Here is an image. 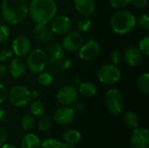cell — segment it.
Returning <instances> with one entry per match:
<instances>
[{
    "label": "cell",
    "mask_w": 149,
    "mask_h": 148,
    "mask_svg": "<svg viewBox=\"0 0 149 148\" xmlns=\"http://www.w3.org/2000/svg\"><path fill=\"white\" fill-rule=\"evenodd\" d=\"M1 14L5 22L15 25L21 24L29 15V6L26 0H3Z\"/></svg>",
    "instance_id": "1"
},
{
    "label": "cell",
    "mask_w": 149,
    "mask_h": 148,
    "mask_svg": "<svg viewBox=\"0 0 149 148\" xmlns=\"http://www.w3.org/2000/svg\"><path fill=\"white\" fill-rule=\"evenodd\" d=\"M28 6V16L36 24H47L57 15L58 11V6L54 0H31Z\"/></svg>",
    "instance_id": "2"
},
{
    "label": "cell",
    "mask_w": 149,
    "mask_h": 148,
    "mask_svg": "<svg viewBox=\"0 0 149 148\" xmlns=\"http://www.w3.org/2000/svg\"><path fill=\"white\" fill-rule=\"evenodd\" d=\"M137 21L135 16L126 10H119L114 13L110 20V25L112 30L120 35L127 34L134 31L136 27Z\"/></svg>",
    "instance_id": "3"
},
{
    "label": "cell",
    "mask_w": 149,
    "mask_h": 148,
    "mask_svg": "<svg viewBox=\"0 0 149 148\" xmlns=\"http://www.w3.org/2000/svg\"><path fill=\"white\" fill-rule=\"evenodd\" d=\"M26 57L27 59L25 64L31 72L39 73L45 71V68L48 64V57L44 50L40 48L31 50Z\"/></svg>",
    "instance_id": "4"
},
{
    "label": "cell",
    "mask_w": 149,
    "mask_h": 148,
    "mask_svg": "<svg viewBox=\"0 0 149 148\" xmlns=\"http://www.w3.org/2000/svg\"><path fill=\"white\" fill-rule=\"evenodd\" d=\"M121 78V72L117 65L107 64L102 65L97 72L98 80L105 85H115Z\"/></svg>",
    "instance_id": "5"
},
{
    "label": "cell",
    "mask_w": 149,
    "mask_h": 148,
    "mask_svg": "<svg viewBox=\"0 0 149 148\" xmlns=\"http://www.w3.org/2000/svg\"><path fill=\"white\" fill-rule=\"evenodd\" d=\"M8 99L12 106L16 107H24L31 103V97L30 90L22 85H16L10 89Z\"/></svg>",
    "instance_id": "6"
},
{
    "label": "cell",
    "mask_w": 149,
    "mask_h": 148,
    "mask_svg": "<svg viewBox=\"0 0 149 148\" xmlns=\"http://www.w3.org/2000/svg\"><path fill=\"white\" fill-rule=\"evenodd\" d=\"M106 106L108 112L113 116H119L123 113L124 100L121 92L115 88L108 90L105 96Z\"/></svg>",
    "instance_id": "7"
},
{
    "label": "cell",
    "mask_w": 149,
    "mask_h": 148,
    "mask_svg": "<svg viewBox=\"0 0 149 148\" xmlns=\"http://www.w3.org/2000/svg\"><path fill=\"white\" fill-rule=\"evenodd\" d=\"M84 44V38L79 31H69L65 34L62 41V47L69 52L78 51Z\"/></svg>",
    "instance_id": "8"
},
{
    "label": "cell",
    "mask_w": 149,
    "mask_h": 148,
    "mask_svg": "<svg viewBox=\"0 0 149 148\" xmlns=\"http://www.w3.org/2000/svg\"><path fill=\"white\" fill-rule=\"evenodd\" d=\"M79 97L78 89L74 85H65L56 94L57 101L62 106H70L77 101Z\"/></svg>",
    "instance_id": "9"
},
{
    "label": "cell",
    "mask_w": 149,
    "mask_h": 148,
    "mask_svg": "<svg viewBox=\"0 0 149 148\" xmlns=\"http://www.w3.org/2000/svg\"><path fill=\"white\" fill-rule=\"evenodd\" d=\"M11 51L17 58L26 57L31 51V43L29 38L24 35H19L14 38L11 44Z\"/></svg>",
    "instance_id": "10"
},
{
    "label": "cell",
    "mask_w": 149,
    "mask_h": 148,
    "mask_svg": "<svg viewBox=\"0 0 149 148\" xmlns=\"http://www.w3.org/2000/svg\"><path fill=\"white\" fill-rule=\"evenodd\" d=\"M51 22V30L55 35H65L72 29V21L65 15H56Z\"/></svg>",
    "instance_id": "11"
},
{
    "label": "cell",
    "mask_w": 149,
    "mask_h": 148,
    "mask_svg": "<svg viewBox=\"0 0 149 148\" xmlns=\"http://www.w3.org/2000/svg\"><path fill=\"white\" fill-rule=\"evenodd\" d=\"M78 51L79 56L82 60L90 61L99 56L100 53V46L96 40L90 39L86 44H83Z\"/></svg>",
    "instance_id": "12"
},
{
    "label": "cell",
    "mask_w": 149,
    "mask_h": 148,
    "mask_svg": "<svg viewBox=\"0 0 149 148\" xmlns=\"http://www.w3.org/2000/svg\"><path fill=\"white\" fill-rule=\"evenodd\" d=\"M130 145L132 148H148V130L144 127H137L130 137Z\"/></svg>",
    "instance_id": "13"
},
{
    "label": "cell",
    "mask_w": 149,
    "mask_h": 148,
    "mask_svg": "<svg viewBox=\"0 0 149 148\" xmlns=\"http://www.w3.org/2000/svg\"><path fill=\"white\" fill-rule=\"evenodd\" d=\"M75 119V111L69 106H63L58 107L53 113L52 120L59 125H69Z\"/></svg>",
    "instance_id": "14"
},
{
    "label": "cell",
    "mask_w": 149,
    "mask_h": 148,
    "mask_svg": "<svg viewBox=\"0 0 149 148\" xmlns=\"http://www.w3.org/2000/svg\"><path fill=\"white\" fill-rule=\"evenodd\" d=\"M123 59L127 65L131 67H137L142 62V53L137 47L130 45L124 51Z\"/></svg>",
    "instance_id": "15"
},
{
    "label": "cell",
    "mask_w": 149,
    "mask_h": 148,
    "mask_svg": "<svg viewBox=\"0 0 149 148\" xmlns=\"http://www.w3.org/2000/svg\"><path fill=\"white\" fill-rule=\"evenodd\" d=\"M26 64L21 58H14L10 61L8 70L10 74L14 79H20L22 78L26 72Z\"/></svg>",
    "instance_id": "16"
},
{
    "label": "cell",
    "mask_w": 149,
    "mask_h": 148,
    "mask_svg": "<svg viewBox=\"0 0 149 148\" xmlns=\"http://www.w3.org/2000/svg\"><path fill=\"white\" fill-rule=\"evenodd\" d=\"M73 5L76 11L82 17H90L95 10L93 0H74Z\"/></svg>",
    "instance_id": "17"
},
{
    "label": "cell",
    "mask_w": 149,
    "mask_h": 148,
    "mask_svg": "<svg viewBox=\"0 0 149 148\" xmlns=\"http://www.w3.org/2000/svg\"><path fill=\"white\" fill-rule=\"evenodd\" d=\"M64 51L65 50L63 49L62 44L58 42L52 43L49 45L48 52L46 53L48 57V61H50L51 63L58 62L64 57Z\"/></svg>",
    "instance_id": "18"
},
{
    "label": "cell",
    "mask_w": 149,
    "mask_h": 148,
    "mask_svg": "<svg viewBox=\"0 0 149 148\" xmlns=\"http://www.w3.org/2000/svg\"><path fill=\"white\" fill-rule=\"evenodd\" d=\"M21 148H40L41 147V141L38 137L34 133H27L25 134L20 144Z\"/></svg>",
    "instance_id": "19"
},
{
    "label": "cell",
    "mask_w": 149,
    "mask_h": 148,
    "mask_svg": "<svg viewBox=\"0 0 149 148\" xmlns=\"http://www.w3.org/2000/svg\"><path fill=\"white\" fill-rule=\"evenodd\" d=\"M78 92L85 98H93L97 93V87L93 83L86 81L79 84Z\"/></svg>",
    "instance_id": "20"
},
{
    "label": "cell",
    "mask_w": 149,
    "mask_h": 148,
    "mask_svg": "<svg viewBox=\"0 0 149 148\" xmlns=\"http://www.w3.org/2000/svg\"><path fill=\"white\" fill-rule=\"evenodd\" d=\"M62 139L65 143H70L76 146L81 140V133L75 129H68L63 133Z\"/></svg>",
    "instance_id": "21"
},
{
    "label": "cell",
    "mask_w": 149,
    "mask_h": 148,
    "mask_svg": "<svg viewBox=\"0 0 149 148\" xmlns=\"http://www.w3.org/2000/svg\"><path fill=\"white\" fill-rule=\"evenodd\" d=\"M30 109H31V113L32 116L39 117V118L44 116L46 111V107L44 102H42L40 99H35L33 101H31Z\"/></svg>",
    "instance_id": "22"
},
{
    "label": "cell",
    "mask_w": 149,
    "mask_h": 148,
    "mask_svg": "<svg viewBox=\"0 0 149 148\" xmlns=\"http://www.w3.org/2000/svg\"><path fill=\"white\" fill-rule=\"evenodd\" d=\"M123 121L125 125L131 129H135L139 126V117L137 113L133 111H127L124 113Z\"/></svg>",
    "instance_id": "23"
},
{
    "label": "cell",
    "mask_w": 149,
    "mask_h": 148,
    "mask_svg": "<svg viewBox=\"0 0 149 148\" xmlns=\"http://www.w3.org/2000/svg\"><path fill=\"white\" fill-rule=\"evenodd\" d=\"M47 31L48 29L46 27V24H37L33 30V38L38 42H44L46 37Z\"/></svg>",
    "instance_id": "24"
},
{
    "label": "cell",
    "mask_w": 149,
    "mask_h": 148,
    "mask_svg": "<svg viewBox=\"0 0 149 148\" xmlns=\"http://www.w3.org/2000/svg\"><path fill=\"white\" fill-rule=\"evenodd\" d=\"M35 125L36 120L34 116H32L31 114H25L21 119V126L22 129L25 132H31V130H33Z\"/></svg>",
    "instance_id": "25"
},
{
    "label": "cell",
    "mask_w": 149,
    "mask_h": 148,
    "mask_svg": "<svg viewBox=\"0 0 149 148\" xmlns=\"http://www.w3.org/2000/svg\"><path fill=\"white\" fill-rule=\"evenodd\" d=\"M137 85L139 90L144 93V94H148L149 93V74L145 72L142 73L139 76L138 80H137Z\"/></svg>",
    "instance_id": "26"
},
{
    "label": "cell",
    "mask_w": 149,
    "mask_h": 148,
    "mask_svg": "<svg viewBox=\"0 0 149 148\" xmlns=\"http://www.w3.org/2000/svg\"><path fill=\"white\" fill-rule=\"evenodd\" d=\"M38 81L39 85H41L42 86L48 87L53 83V76L49 72L43 71L38 73Z\"/></svg>",
    "instance_id": "27"
},
{
    "label": "cell",
    "mask_w": 149,
    "mask_h": 148,
    "mask_svg": "<svg viewBox=\"0 0 149 148\" xmlns=\"http://www.w3.org/2000/svg\"><path fill=\"white\" fill-rule=\"evenodd\" d=\"M40 118L41 119L39 120L38 124V130L40 132H46V131L50 130L52 126V122H53L52 118L49 115H44Z\"/></svg>",
    "instance_id": "28"
},
{
    "label": "cell",
    "mask_w": 149,
    "mask_h": 148,
    "mask_svg": "<svg viewBox=\"0 0 149 148\" xmlns=\"http://www.w3.org/2000/svg\"><path fill=\"white\" fill-rule=\"evenodd\" d=\"M92 27V21L89 17H82L77 23V29L79 32H86Z\"/></svg>",
    "instance_id": "29"
},
{
    "label": "cell",
    "mask_w": 149,
    "mask_h": 148,
    "mask_svg": "<svg viewBox=\"0 0 149 148\" xmlns=\"http://www.w3.org/2000/svg\"><path fill=\"white\" fill-rule=\"evenodd\" d=\"M41 148H65V143L56 139H46L41 142Z\"/></svg>",
    "instance_id": "30"
},
{
    "label": "cell",
    "mask_w": 149,
    "mask_h": 148,
    "mask_svg": "<svg viewBox=\"0 0 149 148\" xmlns=\"http://www.w3.org/2000/svg\"><path fill=\"white\" fill-rule=\"evenodd\" d=\"M13 52L11 50L4 48L0 50V63L4 64L7 62H10L13 58Z\"/></svg>",
    "instance_id": "31"
},
{
    "label": "cell",
    "mask_w": 149,
    "mask_h": 148,
    "mask_svg": "<svg viewBox=\"0 0 149 148\" xmlns=\"http://www.w3.org/2000/svg\"><path fill=\"white\" fill-rule=\"evenodd\" d=\"M132 0H109L112 8L116 10H123L131 3Z\"/></svg>",
    "instance_id": "32"
},
{
    "label": "cell",
    "mask_w": 149,
    "mask_h": 148,
    "mask_svg": "<svg viewBox=\"0 0 149 148\" xmlns=\"http://www.w3.org/2000/svg\"><path fill=\"white\" fill-rule=\"evenodd\" d=\"M141 52L146 56H148L149 54V37L148 36H145L144 38H142L140 40L139 43V48H138Z\"/></svg>",
    "instance_id": "33"
},
{
    "label": "cell",
    "mask_w": 149,
    "mask_h": 148,
    "mask_svg": "<svg viewBox=\"0 0 149 148\" xmlns=\"http://www.w3.org/2000/svg\"><path fill=\"white\" fill-rule=\"evenodd\" d=\"M110 58H111V62L113 65H119L123 60V53L119 50H114L112 51Z\"/></svg>",
    "instance_id": "34"
},
{
    "label": "cell",
    "mask_w": 149,
    "mask_h": 148,
    "mask_svg": "<svg viewBox=\"0 0 149 148\" xmlns=\"http://www.w3.org/2000/svg\"><path fill=\"white\" fill-rule=\"evenodd\" d=\"M137 24L144 30H148L149 29V17L147 14H142L138 18H136Z\"/></svg>",
    "instance_id": "35"
},
{
    "label": "cell",
    "mask_w": 149,
    "mask_h": 148,
    "mask_svg": "<svg viewBox=\"0 0 149 148\" xmlns=\"http://www.w3.org/2000/svg\"><path fill=\"white\" fill-rule=\"evenodd\" d=\"M10 34V31L6 25H0V44L5 42Z\"/></svg>",
    "instance_id": "36"
},
{
    "label": "cell",
    "mask_w": 149,
    "mask_h": 148,
    "mask_svg": "<svg viewBox=\"0 0 149 148\" xmlns=\"http://www.w3.org/2000/svg\"><path fill=\"white\" fill-rule=\"evenodd\" d=\"M8 89L6 88V86L0 83V104L5 102L8 99Z\"/></svg>",
    "instance_id": "37"
},
{
    "label": "cell",
    "mask_w": 149,
    "mask_h": 148,
    "mask_svg": "<svg viewBox=\"0 0 149 148\" xmlns=\"http://www.w3.org/2000/svg\"><path fill=\"white\" fill-rule=\"evenodd\" d=\"M131 3L137 9H144L148 6V0H132Z\"/></svg>",
    "instance_id": "38"
},
{
    "label": "cell",
    "mask_w": 149,
    "mask_h": 148,
    "mask_svg": "<svg viewBox=\"0 0 149 148\" xmlns=\"http://www.w3.org/2000/svg\"><path fill=\"white\" fill-rule=\"evenodd\" d=\"M58 63L60 64V65L63 69H69L72 65V61L69 58H65L64 57L58 61Z\"/></svg>",
    "instance_id": "39"
},
{
    "label": "cell",
    "mask_w": 149,
    "mask_h": 148,
    "mask_svg": "<svg viewBox=\"0 0 149 148\" xmlns=\"http://www.w3.org/2000/svg\"><path fill=\"white\" fill-rule=\"evenodd\" d=\"M74 106H73V110L75 112H78V113H80V112H83L86 108V105L83 103V102H74L73 103Z\"/></svg>",
    "instance_id": "40"
},
{
    "label": "cell",
    "mask_w": 149,
    "mask_h": 148,
    "mask_svg": "<svg viewBox=\"0 0 149 148\" xmlns=\"http://www.w3.org/2000/svg\"><path fill=\"white\" fill-rule=\"evenodd\" d=\"M6 140H7L6 131L3 127H0V147L3 146L5 143Z\"/></svg>",
    "instance_id": "41"
},
{
    "label": "cell",
    "mask_w": 149,
    "mask_h": 148,
    "mask_svg": "<svg viewBox=\"0 0 149 148\" xmlns=\"http://www.w3.org/2000/svg\"><path fill=\"white\" fill-rule=\"evenodd\" d=\"M8 117V113H7V111L3 108V107H0V121H4Z\"/></svg>",
    "instance_id": "42"
},
{
    "label": "cell",
    "mask_w": 149,
    "mask_h": 148,
    "mask_svg": "<svg viewBox=\"0 0 149 148\" xmlns=\"http://www.w3.org/2000/svg\"><path fill=\"white\" fill-rule=\"evenodd\" d=\"M54 35H55V34L52 32V31L51 29L48 30V31H47V33H46V37H45L44 42H50V41H52V40L53 39V38H54Z\"/></svg>",
    "instance_id": "43"
},
{
    "label": "cell",
    "mask_w": 149,
    "mask_h": 148,
    "mask_svg": "<svg viewBox=\"0 0 149 148\" xmlns=\"http://www.w3.org/2000/svg\"><path fill=\"white\" fill-rule=\"evenodd\" d=\"M7 72V68L3 64H0V79H3Z\"/></svg>",
    "instance_id": "44"
},
{
    "label": "cell",
    "mask_w": 149,
    "mask_h": 148,
    "mask_svg": "<svg viewBox=\"0 0 149 148\" xmlns=\"http://www.w3.org/2000/svg\"><path fill=\"white\" fill-rule=\"evenodd\" d=\"M30 93H31V99H32V98H33V99H38V98L40 96V92H39V90H38V89H33V90L30 91Z\"/></svg>",
    "instance_id": "45"
},
{
    "label": "cell",
    "mask_w": 149,
    "mask_h": 148,
    "mask_svg": "<svg viewBox=\"0 0 149 148\" xmlns=\"http://www.w3.org/2000/svg\"><path fill=\"white\" fill-rule=\"evenodd\" d=\"M0 148H17L15 146H13V145H11V144H3V146H1Z\"/></svg>",
    "instance_id": "46"
}]
</instances>
